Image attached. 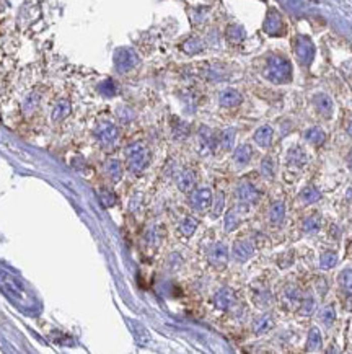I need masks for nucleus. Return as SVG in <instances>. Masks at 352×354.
<instances>
[{
  "label": "nucleus",
  "mask_w": 352,
  "mask_h": 354,
  "mask_svg": "<svg viewBox=\"0 0 352 354\" xmlns=\"http://www.w3.org/2000/svg\"><path fill=\"white\" fill-rule=\"evenodd\" d=\"M0 289H2L5 296L12 302H15L18 307L21 308L34 307V299L29 296L28 291L25 289L23 281H20L15 274H12V272L5 271L2 268H0Z\"/></svg>",
  "instance_id": "nucleus-1"
},
{
  "label": "nucleus",
  "mask_w": 352,
  "mask_h": 354,
  "mask_svg": "<svg viewBox=\"0 0 352 354\" xmlns=\"http://www.w3.org/2000/svg\"><path fill=\"white\" fill-rule=\"evenodd\" d=\"M266 77L274 84H285L289 82L292 77V65L287 59L274 56L269 59L268 69H266Z\"/></svg>",
  "instance_id": "nucleus-2"
},
{
  "label": "nucleus",
  "mask_w": 352,
  "mask_h": 354,
  "mask_svg": "<svg viewBox=\"0 0 352 354\" xmlns=\"http://www.w3.org/2000/svg\"><path fill=\"white\" fill-rule=\"evenodd\" d=\"M126 160H127L129 170L134 172V173H139V172H142L147 165H149L150 152L144 144L136 142V144L129 145L126 149Z\"/></svg>",
  "instance_id": "nucleus-3"
},
{
  "label": "nucleus",
  "mask_w": 352,
  "mask_h": 354,
  "mask_svg": "<svg viewBox=\"0 0 352 354\" xmlns=\"http://www.w3.org/2000/svg\"><path fill=\"white\" fill-rule=\"evenodd\" d=\"M139 62V57L132 49L129 48H122L119 51H116L114 54V65L119 72H127L132 67H136Z\"/></svg>",
  "instance_id": "nucleus-4"
},
{
  "label": "nucleus",
  "mask_w": 352,
  "mask_h": 354,
  "mask_svg": "<svg viewBox=\"0 0 352 354\" xmlns=\"http://www.w3.org/2000/svg\"><path fill=\"white\" fill-rule=\"evenodd\" d=\"M95 137H97V141L101 144V145H111L117 141V136H119V132H117V128L114 126V124L111 123H101L98 124L97 128H95Z\"/></svg>",
  "instance_id": "nucleus-5"
},
{
  "label": "nucleus",
  "mask_w": 352,
  "mask_h": 354,
  "mask_svg": "<svg viewBox=\"0 0 352 354\" xmlns=\"http://www.w3.org/2000/svg\"><path fill=\"white\" fill-rule=\"evenodd\" d=\"M191 206L196 211H205L212 204V193L209 188H199L191 194Z\"/></svg>",
  "instance_id": "nucleus-6"
},
{
  "label": "nucleus",
  "mask_w": 352,
  "mask_h": 354,
  "mask_svg": "<svg viewBox=\"0 0 352 354\" xmlns=\"http://www.w3.org/2000/svg\"><path fill=\"white\" fill-rule=\"evenodd\" d=\"M209 261L217 268H224L229 261V248L225 243H215L209 250Z\"/></svg>",
  "instance_id": "nucleus-7"
},
{
  "label": "nucleus",
  "mask_w": 352,
  "mask_h": 354,
  "mask_svg": "<svg viewBox=\"0 0 352 354\" xmlns=\"http://www.w3.org/2000/svg\"><path fill=\"white\" fill-rule=\"evenodd\" d=\"M297 56L300 59V62L308 65L312 61H313V57H315V46L312 44V41L305 38V36H302V38H298L297 40Z\"/></svg>",
  "instance_id": "nucleus-8"
},
{
  "label": "nucleus",
  "mask_w": 352,
  "mask_h": 354,
  "mask_svg": "<svg viewBox=\"0 0 352 354\" xmlns=\"http://www.w3.org/2000/svg\"><path fill=\"white\" fill-rule=\"evenodd\" d=\"M237 198L240 199L241 204H254L256 201H258L259 193L253 184L243 183V184H240L238 189H237Z\"/></svg>",
  "instance_id": "nucleus-9"
},
{
  "label": "nucleus",
  "mask_w": 352,
  "mask_h": 354,
  "mask_svg": "<svg viewBox=\"0 0 352 354\" xmlns=\"http://www.w3.org/2000/svg\"><path fill=\"white\" fill-rule=\"evenodd\" d=\"M214 304L217 308H220V310H229V308L235 304V296H233V291L229 289V287H224V289H220L215 297H214Z\"/></svg>",
  "instance_id": "nucleus-10"
},
{
  "label": "nucleus",
  "mask_w": 352,
  "mask_h": 354,
  "mask_svg": "<svg viewBox=\"0 0 352 354\" xmlns=\"http://www.w3.org/2000/svg\"><path fill=\"white\" fill-rule=\"evenodd\" d=\"M253 252H254L253 245L246 240H240L233 245V256H235V260H238V261L249 260V258L253 256Z\"/></svg>",
  "instance_id": "nucleus-11"
},
{
  "label": "nucleus",
  "mask_w": 352,
  "mask_h": 354,
  "mask_svg": "<svg viewBox=\"0 0 352 354\" xmlns=\"http://www.w3.org/2000/svg\"><path fill=\"white\" fill-rule=\"evenodd\" d=\"M218 103L225 108H233L241 103V95L237 90H224L218 97Z\"/></svg>",
  "instance_id": "nucleus-12"
},
{
  "label": "nucleus",
  "mask_w": 352,
  "mask_h": 354,
  "mask_svg": "<svg viewBox=\"0 0 352 354\" xmlns=\"http://www.w3.org/2000/svg\"><path fill=\"white\" fill-rule=\"evenodd\" d=\"M264 29H266V33L269 34H279L282 31V20L279 17V13L271 12L268 15L266 21H264Z\"/></svg>",
  "instance_id": "nucleus-13"
},
{
  "label": "nucleus",
  "mask_w": 352,
  "mask_h": 354,
  "mask_svg": "<svg viewBox=\"0 0 352 354\" xmlns=\"http://www.w3.org/2000/svg\"><path fill=\"white\" fill-rule=\"evenodd\" d=\"M194 186H196V175H194V172L185 170L178 176V188L181 191L188 193V191H191Z\"/></svg>",
  "instance_id": "nucleus-14"
},
{
  "label": "nucleus",
  "mask_w": 352,
  "mask_h": 354,
  "mask_svg": "<svg viewBox=\"0 0 352 354\" xmlns=\"http://www.w3.org/2000/svg\"><path fill=\"white\" fill-rule=\"evenodd\" d=\"M273 129L269 126H262L254 132V142L261 147H269L273 142Z\"/></svg>",
  "instance_id": "nucleus-15"
},
{
  "label": "nucleus",
  "mask_w": 352,
  "mask_h": 354,
  "mask_svg": "<svg viewBox=\"0 0 352 354\" xmlns=\"http://www.w3.org/2000/svg\"><path fill=\"white\" fill-rule=\"evenodd\" d=\"M315 103H317L318 111L323 116L329 117V116L333 114V101H331V98H329V97H326V95H318V97L315 98Z\"/></svg>",
  "instance_id": "nucleus-16"
},
{
  "label": "nucleus",
  "mask_w": 352,
  "mask_h": 354,
  "mask_svg": "<svg viewBox=\"0 0 352 354\" xmlns=\"http://www.w3.org/2000/svg\"><path fill=\"white\" fill-rule=\"evenodd\" d=\"M251 155H253V152H251V147L249 145H240L237 150H235L233 153V160H235V164H238V165H246L249 160H251Z\"/></svg>",
  "instance_id": "nucleus-17"
},
{
  "label": "nucleus",
  "mask_w": 352,
  "mask_h": 354,
  "mask_svg": "<svg viewBox=\"0 0 352 354\" xmlns=\"http://www.w3.org/2000/svg\"><path fill=\"white\" fill-rule=\"evenodd\" d=\"M105 172L114 183L122 178V167L117 160H108L105 165Z\"/></svg>",
  "instance_id": "nucleus-18"
},
{
  "label": "nucleus",
  "mask_w": 352,
  "mask_h": 354,
  "mask_svg": "<svg viewBox=\"0 0 352 354\" xmlns=\"http://www.w3.org/2000/svg\"><path fill=\"white\" fill-rule=\"evenodd\" d=\"M321 333L318 328H312L310 333H308V340H306V351H320L321 349Z\"/></svg>",
  "instance_id": "nucleus-19"
},
{
  "label": "nucleus",
  "mask_w": 352,
  "mask_h": 354,
  "mask_svg": "<svg viewBox=\"0 0 352 354\" xmlns=\"http://www.w3.org/2000/svg\"><path fill=\"white\" fill-rule=\"evenodd\" d=\"M284 216H285V206L284 203L277 201L273 204V208H271V212H269V219L273 224H281L284 220Z\"/></svg>",
  "instance_id": "nucleus-20"
},
{
  "label": "nucleus",
  "mask_w": 352,
  "mask_h": 354,
  "mask_svg": "<svg viewBox=\"0 0 352 354\" xmlns=\"http://www.w3.org/2000/svg\"><path fill=\"white\" fill-rule=\"evenodd\" d=\"M325 132H323L320 128H312L305 132V139L306 142H310L312 145H320L325 142Z\"/></svg>",
  "instance_id": "nucleus-21"
},
{
  "label": "nucleus",
  "mask_w": 352,
  "mask_h": 354,
  "mask_svg": "<svg viewBox=\"0 0 352 354\" xmlns=\"http://www.w3.org/2000/svg\"><path fill=\"white\" fill-rule=\"evenodd\" d=\"M69 113H70V103L67 100H62V101H59L53 109V120L62 121Z\"/></svg>",
  "instance_id": "nucleus-22"
},
{
  "label": "nucleus",
  "mask_w": 352,
  "mask_h": 354,
  "mask_svg": "<svg viewBox=\"0 0 352 354\" xmlns=\"http://www.w3.org/2000/svg\"><path fill=\"white\" fill-rule=\"evenodd\" d=\"M273 328V320H271V315H262L259 317L258 320L254 322L253 330L256 335H261V333H266L268 330Z\"/></svg>",
  "instance_id": "nucleus-23"
},
{
  "label": "nucleus",
  "mask_w": 352,
  "mask_h": 354,
  "mask_svg": "<svg viewBox=\"0 0 352 354\" xmlns=\"http://www.w3.org/2000/svg\"><path fill=\"white\" fill-rule=\"evenodd\" d=\"M300 201L305 203V204H312V203H317L320 201V198H321V193L317 189V188H305L302 189V193H300Z\"/></svg>",
  "instance_id": "nucleus-24"
},
{
  "label": "nucleus",
  "mask_w": 352,
  "mask_h": 354,
  "mask_svg": "<svg viewBox=\"0 0 352 354\" xmlns=\"http://www.w3.org/2000/svg\"><path fill=\"white\" fill-rule=\"evenodd\" d=\"M320 227H321V219H320V216H317V214H312L310 217H306V219L303 220V230H305L306 233H315V232H318Z\"/></svg>",
  "instance_id": "nucleus-25"
},
{
  "label": "nucleus",
  "mask_w": 352,
  "mask_h": 354,
  "mask_svg": "<svg viewBox=\"0 0 352 354\" xmlns=\"http://www.w3.org/2000/svg\"><path fill=\"white\" fill-rule=\"evenodd\" d=\"M233 142H235V131L225 129L222 132V136H220V147H222L224 150H232Z\"/></svg>",
  "instance_id": "nucleus-26"
},
{
  "label": "nucleus",
  "mask_w": 352,
  "mask_h": 354,
  "mask_svg": "<svg viewBox=\"0 0 352 354\" xmlns=\"http://www.w3.org/2000/svg\"><path fill=\"white\" fill-rule=\"evenodd\" d=\"M197 228V222L193 219V217H186L183 222L180 224V232L185 235V237H191Z\"/></svg>",
  "instance_id": "nucleus-27"
},
{
  "label": "nucleus",
  "mask_w": 352,
  "mask_h": 354,
  "mask_svg": "<svg viewBox=\"0 0 352 354\" xmlns=\"http://www.w3.org/2000/svg\"><path fill=\"white\" fill-rule=\"evenodd\" d=\"M238 224H240L238 212L235 211V209L227 212V216H225V230L227 232H232V230H235V228L238 227Z\"/></svg>",
  "instance_id": "nucleus-28"
},
{
  "label": "nucleus",
  "mask_w": 352,
  "mask_h": 354,
  "mask_svg": "<svg viewBox=\"0 0 352 354\" xmlns=\"http://www.w3.org/2000/svg\"><path fill=\"white\" fill-rule=\"evenodd\" d=\"M334 319H336V312H334L333 305H326V307L321 308V312H320V320H321L323 323H325L326 327L333 325Z\"/></svg>",
  "instance_id": "nucleus-29"
},
{
  "label": "nucleus",
  "mask_w": 352,
  "mask_h": 354,
  "mask_svg": "<svg viewBox=\"0 0 352 354\" xmlns=\"http://www.w3.org/2000/svg\"><path fill=\"white\" fill-rule=\"evenodd\" d=\"M201 142L202 145L205 147V150H214L215 147V137L212 136V132L209 129L202 128V132H201Z\"/></svg>",
  "instance_id": "nucleus-30"
},
{
  "label": "nucleus",
  "mask_w": 352,
  "mask_h": 354,
  "mask_svg": "<svg viewBox=\"0 0 352 354\" xmlns=\"http://www.w3.org/2000/svg\"><path fill=\"white\" fill-rule=\"evenodd\" d=\"M287 159H289L290 164L297 165V167H302V165L306 164V155H305V153H303L302 150H298V149L290 150V153L287 155Z\"/></svg>",
  "instance_id": "nucleus-31"
},
{
  "label": "nucleus",
  "mask_w": 352,
  "mask_h": 354,
  "mask_svg": "<svg viewBox=\"0 0 352 354\" xmlns=\"http://www.w3.org/2000/svg\"><path fill=\"white\" fill-rule=\"evenodd\" d=\"M336 263H337V256L331 252L321 255V258H320V266L323 269H331L336 266Z\"/></svg>",
  "instance_id": "nucleus-32"
},
{
  "label": "nucleus",
  "mask_w": 352,
  "mask_h": 354,
  "mask_svg": "<svg viewBox=\"0 0 352 354\" xmlns=\"http://www.w3.org/2000/svg\"><path fill=\"white\" fill-rule=\"evenodd\" d=\"M339 281H341L342 289L352 296V269L342 271V272H341V276H339Z\"/></svg>",
  "instance_id": "nucleus-33"
},
{
  "label": "nucleus",
  "mask_w": 352,
  "mask_h": 354,
  "mask_svg": "<svg viewBox=\"0 0 352 354\" xmlns=\"http://www.w3.org/2000/svg\"><path fill=\"white\" fill-rule=\"evenodd\" d=\"M315 310V300L312 296H305L300 302V313L302 315H310Z\"/></svg>",
  "instance_id": "nucleus-34"
},
{
  "label": "nucleus",
  "mask_w": 352,
  "mask_h": 354,
  "mask_svg": "<svg viewBox=\"0 0 352 354\" xmlns=\"http://www.w3.org/2000/svg\"><path fill=\"white\" fill-rule=\"evenodd\" d=\"M100 198H101V201H103V204L105 206H114L116 204V201H117V198H116V194L114 193H111V191L109 189H101L100 191Z\"/></svg>",
  "instance_id": "nucleus-35"
},
{
  "label": "nucleus",
  "mask_w": 352,
  "mask_h": 354,
  "mask_svg": "<svg viewBox=\"0 0 352 354\" xmlns=\"http://www.w3.org/2000/svg\"><path fill=\"white\" fill-rule=\"evenodd\" d=\"M38 105H39V97L38 95H29V97L25 100V109L28 113H31V111H34L36 108H38Z\"/></svg>",
  "instance_id": "nucleus-36"
},
{
  "label": "nucleus",
  "mask_w": 352,
  "mask_h": 354,
  "mask_svg": "<svg viewBox=\"0 0 352 354\" xmlns=\"http://www.w3.org/2000/svg\"><path fill=\"white\" fill-rule=\"evenodd\" d=\"M229 38H230V41H233V43L241 41V40L245 38L243 29H241L240 26H230V29H229Z\"/></svg>",
  "instance_id": "nucleus-37"
},
{
  "label": "nucleus",
  "mask_w": 352,
  "mask_h": 354,
  "mask_svg": "<svg viewBox=\"0 0 352 354\" xmlns=\"http://www.w3.org/2000/svg\"><path fill=\"white\" fill-rule=\"evenodd\" d=\"M261 172L264 176H268V178H271L273 176V172H274V164L271 162V159H264V162L261 164Z\"/></svg>",
  "instance_id": "nucleus-38"
},
{
  "label": "nucleus",
  "mask_w": 352,
  "mask_h": 354,
  "mask_svg": "<svg viewBox=\"0 0 352 354\" xmlns=\"http://www.w3.org/2000/svg\"><path fill=\"white\" fill-rule=\"evenodd\" d=\"M100 90L105 95H114L116 93V85L111 82V80H106V82L100 87Z\"/></svg>",
  "instance_id": "nucleus-39"
},
{
  "label": "nucleus",
  "mask_w": 352,
  "mask_h": 354,
  "mask_svg": "<svg viewBox=\"0 0 352 354\" xmlns=\"http://www.w3.org/2000/svg\"><path fill=\"white\" fill-rule=\"evenodd\" d=\"M222 206H224V194L220 193L218 198H217V204H215V208H214V216L220 214V211H222Z\"/></svg>",
  "instance_id": "nucleus-40"
},
{
  "label": "nucleus",
  "mask_w": 352,
  "mask_h": 354,
  "mask_svg": "<svg viewBox=\"0 0 352 354\" xmlns=\"http://www.w3.org/2000/svg\"><path fill=\"white\" fill-rule=\"evenodd\" d=\"M347 167H349V170L352 172V150L349 152V155H347Z\"/></svg>",
  "instance_id": "nucleus-41"
},
{
  "label": "nucleus",
  "mask_w": 352,
  "mask_h": 354,
  "mask_svg": "<svg viewBox=\"0 0 352 354\" xmlns=\"http://www.w3.org/2000/svg\"><path fill=\"white\" fill-rule=\"evenodd\" d=\"M347 132H349V136H352V120H350V123L347 124Z\"/></svg>",
  "instance_id": "nucleus-42"
},
{
  "label": "nucleus",
  "mask_w": 352,
  "mask_h": 354,
  "mask_svg": "<svg viewBox=\"0 0 352 354\" xmlns=\"http://www.w3.org/2000/svg\"><path fill=\"white\" fill-rule=\"evenodd\" d=\"M347 305H349V310L352 312V299H350V300L347 302Z\"/></svg>",
  "instance_id": "nucleus-43"
}]
</instances>
